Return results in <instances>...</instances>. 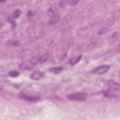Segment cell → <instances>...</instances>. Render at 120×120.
I'll return each mask as SVG.
<instances>
[{
  "mask_svg": "<svg viewBox=\"0 0 120 120\" xmlns=\"http://www.w3.org/2000/svg\"><path fill=\"white\" fill-rule=\"evenodd\" d=\"M86 97V94L83 93H72L67 96L69 100L77 101H83L85 100Z\"/></svg>",
  "mask_w": 120,
  "mask_h": 120,
  "instance_id": "cell-1",
  "label": "cell"
},
{
  "mask_svg": "<svg viewBox=\"0 0 120 120\" xmlns=\"http://www.w3.org/2000/svg\"><path fill=\"white\" fill-rule=\"evenodd\" d=\"M110 68V66L106 65L99 66L96 67L92 70V72L94 74L97 75H100L104 74L108 71Z\"/></svg>",
  "mask_w": 120,
  "mask_h": 120,
  "instance_id": "cell-2",
  "label": "cell"
},
{
  "mask_svg": "<svg viewBox=\"0 0 120 120\" xmlns=\"http://www.w3.org/2000/svg\"><path fill=\"white\" fill-rule=\"evenodd\" d=\"M108 85L110 88V90H113L114 91H119L120 90V85L119 84L113 81V80H109L108 81Z\"/></svg>",
  "mask_w": 120,
  "mask_h": 120,
  "instance_id": "cell-3",
  "label": "cell"
},
{
  "mask_svg": "<svg viewBox=\"0 0 120 120\" xmlns=\"http://www.w3.org/2000/svg\"><path fill=\"white\" fill-rule=\"evenodd\" d=\"M20 98L24 100L29 102H37L40 99V98L38 97L29 96L25 95L24 94H21L20 95Z\"/></svg>",
  "mask_w": 120,
  "mask_h": 120,
  "instance_id": "cell-4",
  "label": "cell"
},
{
  "mask_svg": "<svg viewBox=\"0 0 120 120\" xmlns=\"http://www.w3.org/2000/svg\"><path fill=\"white\" fill-rule=\"evenodd\" d=\"M43 76H44L43 73L39 71H36L33 72L30 75V78L33 80H39L42 78Z\"/></svg>",
  "mask_w": 120,
  "mask_h": 120,
  "instance_id": "cell-5",
  "label": "cell"
},
{
  "mask_svg": "<svg viewBox=\"0 0 120 120\" xmlns=\"http://www.w3.org/2000/svg\"><path fill=\"white\" fill-rule=\"evenodd\" d=\"M50 72L53 73L55 74H59L63 70L62 67H52L49 69Z\"/></svg>",
  "mask_w": 120,
  "mask_h": 120,
  "instance_id": "cell-6",
  "label": "cell"
},
{
  "mask_svg": "<svg viewBox=\"0 0 120 120\" xmlns=\"http://www.w3.org/2000/svg\"><path fill=\"white\" fill-rule=\"evenodd\" d=\"M81 58H82L81 55H78L75 57H74L70 59L69 62L71 65H75L80 60Z\"/></svg>",
  "mask_w": 120,
  "mask_h": 120,
  "instance_id": "cell-7",
  "label": "cell"
},
{
  "mask_svg": "<svg viewBox=\"0 0 120 120\" xmlns=\"http://www.w3.org/2000/svg\"><path fill=\"white\" fill-rule=\"evenodd\" d=\"M21 13V12L20 9H16L13 14V17L14 18H17L20 16Z\"/></svg>",
  "mask_w": 120,
  "mask_h": 120,
  "instance_id": "cell-8",
  "label": "cell"
},
{
  "mask_svg": "<svg viewBox=\"0 0 120 120\" xmlns=\"http://www.w3.org/2000/svg\"><path fill=\"white\" fill-rule=\"evenodd\" d=\"M19 75V73L17 71L14 70L10 71L9 73V75L12 77H16Z\"/></svg>",
  "mask_w": 120,
  "mask_h": 120,
  "instance_id": "cell-9",
  "label": "cell"
},
{
  "mask_svg": "<svg viewBox=\"0 0 120 120\" xmlns=\"http://www.w3.org/2000/svg\"><path fill=\"white\" fill-rule=\"evenodd\" d=\"M79 0H67V2L68 3V4H69L71 6H75V5H76L78 2H79Z\"/></svg>",
  "mask_w": 120,
  "mask_h": 120,
  "instance_id": "cell-10",
  "label": "cell"
},
{
  "mask_svg": "<svg viewBox=\"0 0 120 120\" xmlns=\"http://www.w3.org/2000/svg\"><path fill=\"white\" fill-rule=\"evenodd\" d=\"M8 20L9 22L11 24V25H12L13 26H15V22L14 21V20L12 18L9 17Z\"/></svg>",
  "mask_w": 120,
  "mask_h": 120,
  "instance_id": "cell-11",
  "label": "cell"
},
{
  "mask_svg": "<svg viewBox=\"0 0 120 120\" xmlns=\"http://www.w3.org/2000/svg\"><path fill=\"white\" fill-rule=\"evenodd\" d=\"M47 56H47V55H46V54H45V55H44L43 56H42V58H41V59L40 60V62H41V63H42V62H44L45 61V60H46V59H47Z\"/></svg>",
  "mask_w": 120,
  "mask_h": 120,
  "instance_id": "cell-12",
  "label": "cell"
},
{
  "mask_svg": "<svg viewBox=\"0 0 120 120\" xmlns=\"http://www.w3.org/2000/svg\"><path fill=\"white\" fill-rule=\"evenodd\" d=\"M60 7H62V8H63V7H64L65 5V2H63V1L60 2Z\"/></svg>",
  "mask_w": 120,
  "mask_h": 120,
  "instance_id": "cell-13",
  "label": "cell"
}]
</instances>
